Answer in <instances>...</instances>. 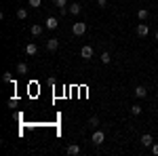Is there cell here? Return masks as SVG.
Listing matches in <instances>:
<instances>
[{"mask_svg":"<svg viewBox=\"0 0 158 156\" xmlns=\"http://www.w3.org/2000/svg\"><path fill=\"white\" fill-rule=\"evenodd\" d=\"M25 53H27V55L32 57V55H36V53H38V47H36V44H34V42H30V44L25 47Z\"/></svg>","mask_w":158,"mask_h":156,"instance_id":"cell-11","label":"cell"},{"mask_svg":"<svg viewBox=\"0 0 158 156\" xmlns=\"http://www.w3.org/2000/svg\"><path fill=\"white\" fill-rule=\"evenodd\" d=\"M55 4H57V9H59L61 15H65V13H70V4H68V0H55Z\"/></svg>","mask_w":158,"mask_h":156,"instance_id":"cell-4","label":"cell"},{"mask_svg":"<svg viewBox=\"0 0 158 156\" xmlns=\"http://www.w3.org/2000/svg\"><path fill=\"white\" fill-rule=\"evenodd\" d=\"M68 9H70V13H72V15H78V13H80V9H82V6H80V4H78V2H74V4H70V6H68Z\"/></svg>","mask_w":158,"mask_h":156,"instance_id":"cell-13","label":"cell"},{"mask_svg":"<svg viewBox=\"0 0 158 156\" xmlns=\"http://www.w3.org/2000/svg\"><path fill=\"white\" fill-rule=\"evenodd\" d=\"M42 30H44L42 25L34 23V25H32V27H30V34H32V36H40V34H42Z\"/></svg>","mask_w":158,"mask_h":156,"instance_id":"cell-9","label":"cell"},{"mask_svg":"<svg viewBox=\"0 0 158 156\" xmlns=\"http://www.w3.org/2000/svg\"><path fill=\"white\" fill-rule=\"evenodd\" d=\"M97 4L101 6V9H103V6H108V0H97Z\"/></svg>","mask_w":158,"mask_h":156,"instance_id":"cell-21","label":"cell"},{"mask_svg":"<svg viewBox=\"0 0 158 156\" xmlns=\"http://www.w3.org/2000/svg\"><path fill=\"white\" fill-rule=\"evenodd\" d=\"M47 48L49 51H57L59 48V38H49L47 40Z\"/></svg>","mask_w":158,"mask_h":156,"instance_id":"cell-6","label":"cell"},{"mask_svg":"<svg viewBox=\"0 0 158 156\" xmlns=\"http://www.w3.org/2000/svg\"><path fill=\"white\" fill-rule=\"evenodd\" d=\"M152 154L158 156V144H152Z\"/></svg>","mask_w":158,"mask_h":156,"instance_id":"cell-22","label":"cell"},{"mask_svg":"<svg viewBox=\"0 0 158 156\" xmlns=\"http://www.w3.org/2000/svg\"><path fill=\"white\" fill-rule=\"evenodd\" d=\"M137 17H139V21H146V19H148V11H146V9H139Z\"/></svg>","mask_w":158,"mask_h":156,"instance_id":"cell-15","label":"cell"},{"mask_svg":"<svg viewBox=\"0 0 158 156\" xmlns=\"http://www.w3.org/2000/svg\"><path fill=\"white\" fill-rule=\"evenodd\" d=\"M101 61H103V63H110V61H112V55H110L108 51H103V53H101Z\"/></svg>","mask_w":158,"mask_h":156,"instance_id":"cell-16","label":"cell"},{"mask_svg":"<svg viewBox=\"0 0 158 156\" xmlns=\"http://www.w3.org/2000/svg\"><path fill=\"white\" fill-rule=\"evenodd\" d=\"M70 156H78L80 154V145H76V144H72V145H68V150H65Z\"/></svg>","mask_w":158,"mask_h":156,"instance_id":"cell-7","label":"cell"},{"mask_svg":"<svg viewBox=\"0 0 158 156\" xmlns=\"http://www.w3.org/2000/svg\"><path fill=\"white\" fill-rule=\"evenodd\" d=\"M27 17V9H19L17 11V19H25Z\"/></svg>","mask_w":158,"mask_h":156,"instance_id":"cell-18","label":"cell"},{"mask_svg":"<svg viewBox=\"0 0 158 156\" xmlns=\"http://www.w3.org/2000/svg\"><path fill=\"white\" fill-rule=\"evenodd\" d=\"M103 139H106V133H103V131H99V129H97L95 133H93V137H91V141H93L95 145H101V144H103Z\"/></svg>","mask_w":158,"mask_h":156,"instance_id":"cell-1","label":"cell"},{"mask_svg":"<svg viewBox=\"0 0 158 156\" xmlns=\"http://www.w3.org/2000/svg\"><path fill=\"white\" fill-rule=\"evenodd\" d=\"M57 25H59L57 17H49L47 19V30H57Z\"/></svg>","mask_w":158,"mask_h":156,"instance_id":"cell-8","label":"cell"},{"mask_svg":"<svg viewBox=\"0 0 158 156\" xmlns=\"http://www.w3.org/2000/svg\"><path fill=\"white\" fill-rule=\"evenodd\" d=\"M135 95H137V97H146V95H148V89L143 86V84L135 86Z\"/></svg>","mask_w":158,"mask_h":156,"instance_id":"cell-10","label":"cell"},{"mask_svg":"<svg viewBox=\"0 0 158 156\" xmlns=\"http://www.w3.org/2000/svg\"><path fill=\"white\" fill-rule=\"evenodd\" d=\"M141 144L146 145V148H150V145L154 144V139H152V135H141Z\"/></svg>","mask_w":158,"mask_h":156,"instance_id":"cell-12","label":"cell"},{"mask_svg":"<svg viewBox=\"0 0 158 156\" xmlns=\"http://www.w3.org/2000/svg\"><path fill=\"white\" fill-rule=\"evenodd\" d=\"M156 40H158V34H156Z\"/></svg>","mask_w":158,"mask_h":156,"instance_id":"cell-23","label":"cell"},{"mask_svg":"<svg viewBox=\"0 0 158 156\" xmlns=\"http://www.w3.org/2000/svg\"><path fill=\"white\" fill-rule=\"evenodd\" d=\"M72 32L76 34V36H82L86 32V23H82V21H78V23H74L72 25Z\"/></svg>","mask_w":158,"mask_h":156,"instance_id":"cell-2","label":"cell"},{"mask_svg":"<svg viewBox=\"0 0 158 156\" xmlns=\"http://www.w3.org/2000/svg\"><path fill=\"white\" fill-rule=\"evenodd\" d=\"M42 0H30V9H38Z\"/></svg>","mask_w":158,"mask_h":156,"instance_id":"cell-19","label":"cell"},{"mask_svg":"<svg viewBox=\"0 0 158 156\" xmlns=\"http://www.w3.org/2000/svg\"><path fill=\"white\" fill-rule=\"evenodd\" d=\"M80 57H82V59H91V57H93V47H89V44L82 47L80 48Z\"/></svg>","mask_w":158,"mask_h":156,"instance_id":"cell-5","label":"cell"},{"mask_svg":"<svg viewBox=\"0 0 158 156\" xmlns=\"http://www.w3.org/2000/svg\"><path fill=\"white\" fill-rule=\"evenodd\" d=\"M89 124H93V127H97V124H99V118H97V116H91V118H89Z\"/></svg>","mask_w":158,"mask_h":156,"instance_id":"cell-20","label":"cell"},{"mask_svg":"<svg viewBox=\"0 0 158 156\" xmlns=\"http://www.w3.org/2000/svg\"><path fill=\"white\" fill-rule=\"evenodd\" d=\"M135 32H137V36L146 38L148 34H150V25H148V23H139V25H137V30H135Z\"/></svg>","mask_w":158,"mask_h":156,"instance_id":"cell-3","label":"cell"},{"mask_svg":"<svg viewBox=\"0 0 158 156\" xmlns=\"http://www.w3.org/2000/svg\"><path fill=\"white\" fill-rule=\"evenodd\" d=\"M131 114H133V116H139V114H141V106H137V103L131 106Z\"/></svg>","mask_w":158,"mask_h":156,"instance_id":"cell-17","label":"cell"},{"mask_svg":"<svg viewBox=\"0 0 158 156\" xmlns=\"http://www.w3.org/2000/svg\"><path fill=\"white\" fill-rule=\"evenodd\" d=\"M17 74H21V76L27 74V65H25L23 61H21V63H17Z\"/></svg>","mask_w":158,"mask_h":156,"instance_id":"cell-14","label":"cell"}]
</instances>
